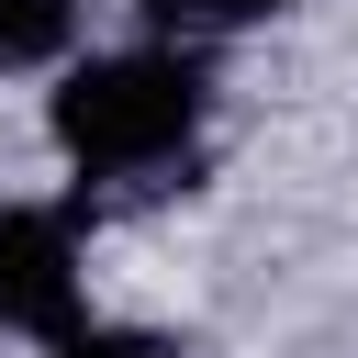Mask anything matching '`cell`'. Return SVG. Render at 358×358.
<instances>
[{
    "instance_id": "cell-1",
    "label": "cell",
    "mask_w": 358,
    "mask_h": 358,
    "mask_svg": "<svg viewBox=\"0 0 358 358\" xmlns=\"http://www.w3.org/2000/svg\"><path fill=\"white\" fill-rule=\"evenodd\" d=\"M56 145L78 157V179H112V190L179 179L190 145H201V56H190V45L90 56V67L56 90Z\"/></svg>"
},
{
    "instance_id": "cell-2",
    "label": "cell",
    "mask_w": 358,
    "mask_h": 358,
    "mask_svg": "<svg viewBox=\"0 0 358 358\" xmlns=\"http://www.w3.org/2000/svg\"><path fill=\"white\" fill-rule=\"evenodd\" d=\"M0 336H78V235H67V213L0 201Z\"/></svg>"
},
{
    "instance_id": "cell-3",
    "label": "cell",
    "mask_w": 358,
    "mask_h": 358,
    "mask_svg": "<svg viewBox=\"0 0 358 358\" xmlns=\"http://www.w3.org/2000/svg\"><path fill=\"white\" fill-rule=\"evenodd\" d=\"M67 34H78V0H0V67L67 56Z\"/></svg>"
},
{
    "instance_id": "cell-4",
    "label": "cell",
    "mask_w": 358,
    "mask_h": 358,
    "mask_svg": "<svg viewBox=\"0 0 358 358\" xmlns=\"http://www.w3.org/2000/svg\"><path fill=\"white\" fill-rule=\"evenodd\" d=\"M145 11H157V34H168V45H201V34L268 22V11H291V0H145Z\"/></svg>"
},
{
    "instance_id": "cell-5",
    "label": "cell",
    "mask_w": 358,
    "mask_h": 358,
    "mask_svg": "<svg viewBox=\"0 0 358 358\" xmlns=\"http://www.w3.org/2000/svg\"><path fill=\"white\" fill-rule=\"evenodd\" d=\"M45 358H179V347L145 336V324H78V336H56Z\"/></svg>"
}]
</instances>
